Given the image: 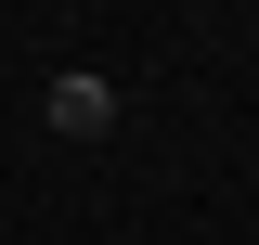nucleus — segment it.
Listing matches in <instances>:
<instances>
[{"mask_svg":"<svg viewBox=\"0 0 259 245\" xmlns=\"http://www.w3.org/2000/svg\"><path fill=\"white\" fill-rule=\"evenodd\" d=\"M39 129H52V142H104V129H117V78H91V65H65L52 91H39Z\"/></svg>","mask_w":259,"mask_h":245,"instance_id":"obj_1","label":"nucleus"}]
</instances>
